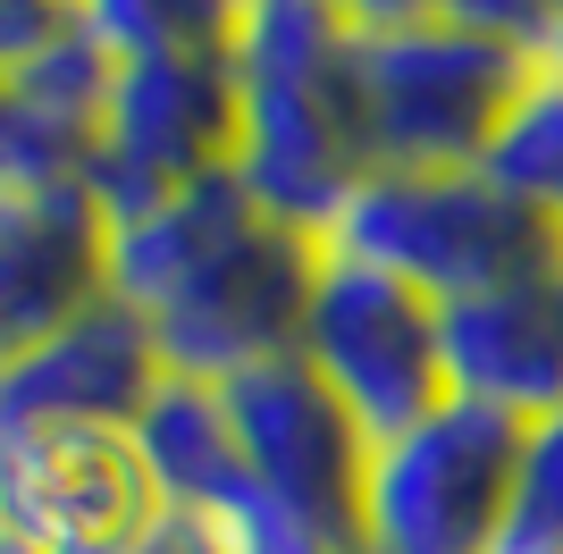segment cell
Masks as SVG:
<instances>
[{
    "label": "cell",
    "mask_w": 563,
    "mask_h": 554,
    "mask_svg": "<svg viewBox=\"0 0 563 554\" xmlns=\"http://www.w3.org/2000/svg\"><path fill=\"white\" fill-rule=\"evenodd\" d=\"M530 59H547V68H563V0H555V18H547V34H539V51Z\"/></svg>",
    "instance_id": "603a6c76"
},
{
    "label": "cell",
    "mask_w": 563,
    "mask_h": 554,
    "mask_svg": "<svg viewBox=\"0 0 563 554\" xmlns=\"http://www.w3.org/2000/svg\"><path fill=\"white\" fill-rule=\"evenodd\" d=\"M471 168H479L521 219H539L547 235H563V68L530 59L521 92L505 101V118L488 126V143H479Z\"/></svg>",
    "instance_id": "2e32d148"
},
{
    "label": "cell",
    "mask_w": 563,
    "mask_h": 554,
    "mask_svg": "<svg viewBox=\"0 0 563 554\" xmlns=\"http://www.w3.org/2000/svg\"><path fill=\"white\" fill-rule=\"evenodd\" d=\"M202 530L219 538V554H353V538L320 512H295L261 487H235L219 512H202Z\"/></svg>",
    "instance_id": "ac0fdd59"
},
{
    "label": "cell",
    "mask_w": 563,
    "mask_h": 554,
    "mask_svg": "<svg viewBox=\"0 0 563 554\" xmlns=\"http://www.w3.org/2000/svg\"><path fill=\"white\" fill-rule=\"evenodd\" d=\"M438 345H446V395L488 403L505 420L563 412V253L446 302Z\"/></svg>",
    "instance_id": "30bf717a"
},
{
    "label": "cell",
    "mask_w": 563,
    "mask_h": 554,
    "mask_svg": "<svg viewBox=\"0 0 563 554\" xmlns=\"http://www.w3.org/2000/svg\"><path fill=\"white\" fill-rule=\"evenodd\" d=\"M521 76H530V51L463 18L345 34V92L371 168H471Z\"/></svg>",
    "instance_id": "7a4b0ae2"
},
{
    "label": "cell",
    "mask_w": 563,
    "mask_h": 554,
    "mask_svg": "<svg viewBox=\"0 0 563 554\" xmlns=\"http://www.w3.org/2000/svg\"><path fill=\"white\" fill-rule=\"evenodd\" d=\"M320 9H336V0H320Z\"/></svg>",
    "instance_id": "d4e9b609"
},
{
    "label": "cell",
    "mask_w": 563,
    "mask_h": 554,
    "mask_svg": "<svg viewBox=\"0 0 563 554\" xmlns=\"http://www.w3.org/2000/svg\"><path fill=\"white\" fill-rule=\"evenodd\" d=\"M68 18H76V0H0V68L25 59L34 43H51Z\"/></svg>",
    "instance_id": "ffe728a7"
},
{
    "label": "cell",
    "mask_w": 563,
    "mask_h": 554,
    "mask_svg": "<svg viewBox=\"0 0 563 554\" xmlns=\"http://www.w3.org/2000/svg\"><path fill=\"white\" fill-rule=\"evenodd\" d=\"M0 554H25V546H18V538H0Z\"/></svg>",
    "instance_id": "cb8c5ba5"
},
{
    "label": "cell",
    "mask_w": 563,
    "mask_h": 554,
    "mask_svg": "<svg viewBox=\"0 0 563 554\" xmlns=\"http://www.w3.org/2000/svg\"><path fill=\"white\" fill-rule=\"evenodd\" d=\"M126 445H135L143 479L161 496V512H219L244 487V462H235V420L219 378H186L168 369L161 387L143 395V412L126 420Z\"/></svg>",
    "instance_id": "9a60e30c"
},
{
    "label": "cell",
    "mask_w": 563,
    "mask_h": 554,
    "mask_svg": "<svg viewBox=\"0 0 563 554\" xmlns=\"http://www.w3.org/2000/svg\"><path fill=\"white\" fill-rule=\"evenodd\" d=\"M353 25L320 0H244L228 18V177L261 219L320 235L371 152L345 92Z\"/></svg>",
    "instance_id": "6da1fadb"
},
{
    "label": "cell",
    "mask_w": 563,
    "mask_h": 554,
    "mask_svg": "<svg viewBox=\"0 0 563 554\" xmlns=\"http://www.w3.org/2000/svg\"><path fill=\"white\" fill-rule=\"evenodd\" d=\"M219 168H228V43L118 51L93 135V177H85L101 219L168 202L177 185H202Z\"/></svg>",
    "instance_id": "8992f818"
},
{
    "label": "cell",
    "mask_w": 563,
    "mask_h": 554,
    "mask_svg": "<svg viewBox=\"0 0 563 554\" xmlns=\"http://www.w3.org/2000/svg\"><path fill=\"white\" fill-rule=\"evenodd\" d=\"M161 378H168V362H161V345H152L143 311L101 295V302H85L76 320H59L43 345H25L18 362H0V429H34V420L126 429Z\"/></svg>",
    "instance_id": "8fae6325"
},
{
    "label": "cell",
    "mask_w": 563,
    "mask_h": 554,
    "mask_svg": "<svg viewBox=\"0 0 563 554\" xmlns=\"http://www.w3.org/2000/svg\"><path fill=\"white\" fill-rule=\"evenodd\" d=\"M521 420L446 395L412 429L378 437L353 487V554H496L514 496Z\"/></svg>",
    "instance_id": "277c9868"
},
{
    "label": "cell",
    "mask_w": 563,
    "mask_h": 554,
    "mask_svg": "<svg viewBox=\"0 0 563 554\" xmlns=\"http://www.w3.org/2000/svg\"><path fill=\"white\" fill-rule=\"evenodd\" d=\"M244 219H261V210H253V193H244L228 168L202 177V185H177L168 202L118 210L110 244H101V261H110V295L126 302V311H161V302L177 295V286H186Z\"/></svg>",
    "instance_id": "5bb4252c"
},
{
    "label": "cell",
    "mask_w": 563,
    "mask_h": 554,
    "mask_svg": "<svg viewBox=\"0 0 563 554\" xmlns=\"http://www.w3.org/2000/svg\"><path fill=\"white\" fill-rule=\"evenodd\" d=\"M345 25H412V18H446V0H336Z\"/></svg>",
    "instance_id": "7402d4cb"
},
{
    "label": "cell",
    "mask_w": 563,
    "mask_h": 554,
    "mask_svg": "<svg viewBox=\"0 0 563 554\" xmlns=\"http://www.w3.org/2000/svg\"><path fill=\"white\" fill-rule=\"evenodd\" d=\"M110 219L85 185L59 193H0V362L43 345L59 320L110 295Z\"/></svg>",
    "instance_id": "4fadbf2b"
},
{
    "label": "cell",
    "mask_w": 563,
    "mask_h": 554,
    "mask_svg": "<svg viewBox=\"0 0 563 554\" xmlns=\"http://www.w3.org/2000/svg\"><path fill=\"white\" fill-rule=\"evenodd\" d=\"M446 18L479 25V34H505V43H521V51H539L555 0H446Z\"/></svg>",
    "instance_id": "d6986e66"
},
{
    "label": "cell",
    "mask_w": 563,
    "mask_h": 554,
    "mask_svg": "<svg viewBox=\"0 0 563 554\" xmlns=\"http://www.w3.org/2000/svg\"><path fill=\"white\" fill-rule=\"evenodd\" d=\"M219 395H228V420H235L244 487H261V496H278L295 512H320V521H336L353 538V487H362L371 437L353 429L345 403L295 353L219 378Z\"/></svg>",
    "instance_id": "9c48e42d"
},
{
    "label": "cell",
    "mask_w": 563,
    "mask_h": 554,
    "mask_svg": "<svg viewBox=\"0 0 563 554\" xmlns=\"http://www.w3.org/2000/svg\"><path fill=\"white\" fill-rule=\"evenodd\" d=\"M152 521L161 496L126 429H0V538H18L25 554H126Z\"/></svg>",
    "instance_id": "ba28073f"
},
{
    "label": "cell",
    "mask_w": 563,
    "mask_h": 554,
    "mask_svg": "<svg viewBox=\"0 0 563 554\" xmlns=\"http://www.w3.org/2000/svg\"><path fill=\"white\" fill-rule=\"evenodd\" d=\"M126 554H219V538L202 530L194 512H161V521H152V530H143Z\"/></svg>",
    "instance_id": "44dd1931"
},
{
    "label": "cell",
    "mask_w": 563,
    "mask_h": 554,
    "mask_svg": "<svg viewBox=\"0 0 563 554\" xmlns=\"http://www.w3.org/2000/svg\"><path fill=\"white\" fill-rule=\"evenodd\" d=\"M320 253L362 261L446 311L479 286H505V277L555 261L563 235L521 219L479 168H362V185L320 228Z\"/></svg>",
    "instance_id": "3957f363"
},
{
    "label": "cell",
    "mask_w": 563,
    "mask_h": 554,
    "mask_svg": "<svg viewBox=\"0 0 563 554\" xmlns=\"http://www.w3.org/2000/svg\"><path fill=\"white\" fill-rule=\"evenodd\" d=\"M496 554H563V412L521 420L514 496H505Z\"/></svg>",
    "instance_id": "e0dca14e"
},
{
    "label": "cell",
    "mask_w": 563,
    "mask_h": 554,
    "mask_svg": "<svg viewBox=\"0 0 563 554\" xmlns=\"http://www.w3.org/2000/svg\"><path fill=\"white\" fill-rule=\"evenodd\" d=\"M118 51L85 18L0 68V193H59L93 177V135Z\"/></svg>",
    "instance_id": "7c38bea8"
},
{
    "label": "cell",
    "mask_w": 563,
    "mask_h": 554,
    "mask_svg": "<svg viewBox=\"0 0 563 554\" xmlns=\"http://www.w3.org/2000/svg\"><path fill=\"white\" fill-rule=\"evenodd\" d=\"M311 277H320V235L278 228V219H244L161 311H143V328H152V345H161L168 369H186V378H235V369H253V362L295 353Z\"/></svg>",
    "instance_id": "52a82bcc"
},
{
    "label": "cell",
    "mask_w": 563,
    "mask_h": 554,
    "mask_svg": "<svg viewBox=\"0 0 563 554\" xmlns=\"http://www.w3.org/2000/svg\"><path fill=\"white\" fill-rule=\"evenodd\" d=\"M295 362L345 403L353 429L371 445L446 403L438 302L396 286V277H378V269H362V261H336V253H320L303 328H295Z\"/></svg>",
    "instance_id": "5b68a950"
}]
</instances>
